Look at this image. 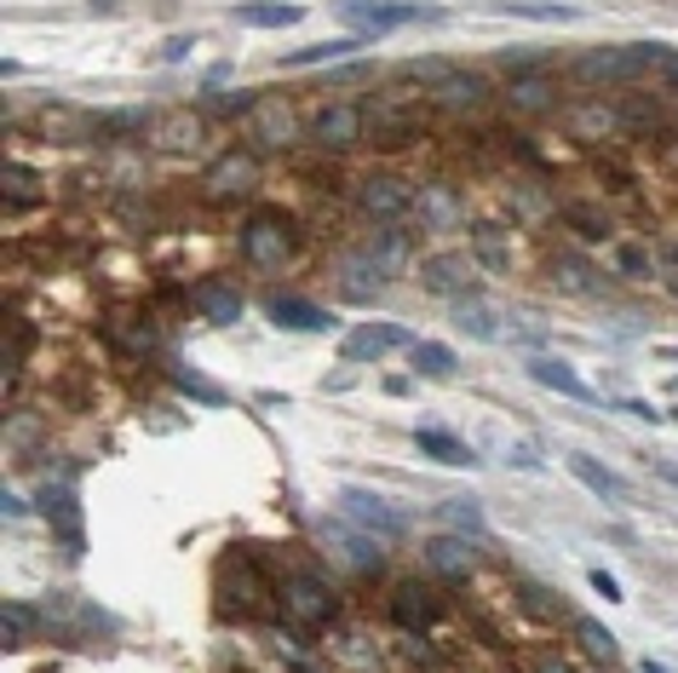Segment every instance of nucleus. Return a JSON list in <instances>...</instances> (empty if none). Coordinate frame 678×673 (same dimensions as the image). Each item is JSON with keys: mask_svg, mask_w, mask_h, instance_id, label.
<instances>
[{"mask_svg": "<svg viewBox=\"0 0 678 673\" xmlns=\"http://www.w3.org/2000/svg\"><path fill=\"white\" fill-rule=\"evenodd\" d=\"M391 352H414V334L403 329V322H357V329L340 340L345 363H380Z\"/></svg>", "mask_w": 678, "mask_h": 673, "instance_id": "1a4fd4ad", "label": "nucleus"}, {"mask_svg": "<svg viewBox=\"0 0 678 673\" xmlns=\"http://www.w3.org/2000/svg\"><path fill=\"white\" fill-rule=\"evenodd\" d=\"M569 224L581 236H610V219H604V208H569Z\"/></svg>", "mask_w": 678, "mask_h": 673, "instance_id": "4c0bfd02", "label": "nucleus"}, {"mask_svg": "<svg viewBox=\"0 0 678 673\" xmlns=\"http://www.w3.org/2000/svg\"><path fill=\"white\" fill-rule=\"evenodd\" d=\"M254 185H259V162H254V150H224V156L208 167V196H213V202L247 196Z\"/></svg>", "mask_w": 678, "mask_h": 673, "instance_id": "4468645a", "label": "nucleus"}, {"mask_svg": "<svg viewBox=\"0 0 678 673\" xmlns=\"http://www.w3.org/2000/svg\"><path fill=\"white\" fill-rule=\"evenodd\" d=\"M656 478H667V484L678 489V466H673V461H662V466H656Z\"/></svg>", "mask_w": 678, "mask_h": 673, "instance_id": "a18cd8bd", "label": "nucleus"}, {"mask_svg": "<svg viewBox=\"0 0 678 673\" xmlns=\"http://www.w3.org/2000/svg\"><path fill=\"white\" fill-rule=\"evenodd\" d=\"M592 593H604L610 605H615V598H621V582L610 576V570H592Z\"/></svg>", "mask_w": 678, "mask_h": 673, "instance_id": "37998d69", "label": "nucleus"}, {"mask_svg": "<svg viewBox=\"0 0 678 673\" xmlns=\"http://www.w3.org/2000/svg\"><path fill=\"white\" fill-rule=\"evenodd\" d=\"M236 18L247 30H293V23L305 18V7H293V0H242Z\"/></svg>", "mask_w": 678, "mask_h": 673, "instance_id": "393cba45", "label": "nucleus"}, {"mask_svg": "<svg viewBox=\"0 0 678 673\" xmlns=\"http://www.w3.org/2000/svg\"><path fill=\"white\" fill-rule=\"evenodd\" d=\"M265 317L276 322V329H293V334H322L334 322L322 306H311V299H299V294H270L265 299Z\"/></svg>", "mask_w": 678, "mask_h": 673, "instance_id": "f3484780", "label": "nucleus"}, {"mask_svg": "<svg viewBox=\"0 0 678 673\" xmlns=\"http://www.w3.org/2000/svg\"><path fill=\"white\" fill-rule=\"evenodd\" d=\"M357 208L374 224H403L420 208V190L409 179H397V173H368V179L357 185Z\"/></svg>", "mask_w": 678, "mask_h": 673, "instance_id": "39448f33", "label": "nucleus"}, {"mask_svg": "<svg viewBox=\"0 0 678 673\" xmlns=\"http://www.w3.org/2000/svg\"><path fill=\"white\" fill-rule=\"evenodd\" d=\"M0 190H7V208H35V202H41V190H35V179H30V167H7Z\"/></svg>", "mask_w": 678, "mask_h": 673, "instance_id": "c9c22d12", "label": "nucleus"}, {"mask_svg": "<svg viewBox=\"0 0 678 673\" xmlns=\"http://www.w3.org/2000/svg\"><path fill=\"white\" fill-rule=\"evenodd\" d=\"M564 133L581 144H598V139L621 133V110L610 98H575V104H564Z\"/></svg>", "mask_w": 678, "mask_h": 673, "instance_id": "ddd939ff", "label": "nucleus"}, {"mask_svg": "<svg viewBox=\"0 0 678 673\" xmlns=\"http://www.w3.org/2000/svg\"><path fill=\"white\" fill-rule=\"evenodd\" d=\"M425 564H432L437 576L460 582V576H471L477 547H471V536H437V541H425Z\"/></svg>", "mask_w": 678, "mask_h": 673, "instance_id": "a211bd4d", "label": "nucleus"}, {"mask_svg": "<svg viewBox=\"0 0 678 673\" xmlns=\"http://www.w3.org/2000/svg\"><path fill=\"white\" fill-rule=\"evenodd\" d=\"M386 616H391V628H403V633H432V621L443 616V605L420 576H403L386 598Z\"/></svg>", "mask_w": 678, "mask_h": 673, "instance_id": "9d476101", "label": "nucleus"}, {"mask_svg": "<svg viewBox=\"0 0 678 673\" xmlns=\"http://www.w3.org/2000/svg\"><path fill=\"white\" fill-rule=\"evenodd\" d=\"M305 139H311L316 150H329V156H345V150H357V144L368 139V128H363V110L351 104V98H340V104H322V110L311 115Z\"/></svg>", "mask_w": 678, "mask_h": 673, "instance_id": "0eeeda50", "label": "nucleus"}, {"mask_svg": "<svg viewBox=\"0 0 678 673\" xmlns=\"http://www.w3.org/2000/svg\"><path fill=\"white\" fill-rule=\"evenodd\" d=\"M673 46H656V41H638V46H587V53L569 58V81L575 87H604V81H638L644 69H662Z\"/></svg>", "mask_w": 678, "mask_h": 673, "instance_id": "f257e3e1", "label": "nucleus"}, {"mask_svg": "<svg viewBox=\"0 0 678 673\" xmlns=\"http://www.w3.org/2000/svg\"><path fill=\"white\" fill-rule=\"evenodd\" d=\"M552 283L569 288V294H587V288H598V271H587L581 254H558L552 260Z\"/></svg>", "mask_w": 678, "mask_h": 673, "instance_id": "f704fd0d", "label": "nucleus"}, {"mask_svg": "<svg viewBox=\"0 0 678 673\" xmlns=\"http://www.w3.org/2000/svg\"><path fill=\"white\" fill-rule=\"evenodd\" d=\"M276 605H282V616L293 621L299 633H316V628H329L334 610H340V598L334 587L316 576V570H293V576L276 582Z\"/></svg>", "mask_w": 678, "mask_h": 673, "instance_id": "7ed1b4c3", "label": "nucleus"}, {"mask_svg": "<svg viewBox=\"0 0 678 673\" xmlns=\"http://www.w3.org/2000/svg\"><path fill=\"white\" fill-rule=\"evenodd\" d=\"M41 512L64 523V541L69 547H81V512H75V495L69 489H41Z\"/></svg>", "mask_w": 678, "mask_h": 673, "instance_id": "c756f323", "label": "nucleus"}, {"mask_svg": "<svg viewBox=\"0 0 678 673\" xmlns=\"http://www.w3.org/2000/svg\"><path fill=\"white\" fill-rule=\"evenodd\" d=\"M368 35H334V41H316V46H299V53H288V64H329V58H345V53H357Z\"/></svg>", "mask_w": 678, "mask_h": 673, "instance_id": "72a5a7b5", "label": "nucleus"}, {"mask_svg": "<svg viewBox=\"0 0 678 673\" xmlns=\"http://www.w3.org/2000/svg\"><path fill=\"white\" fill-rule=\"evenodd\" d=\"M334 12L351 23L357 35H391V30H403V23H420V18H437V12H425V7H403V0H334Z\"/></svg>", "mask_w": 678, "mask_h": 673, "instance_id": "423d86ee", "label": "nucleus"}, {"mask_svg": "<svg viewBox=\"0 0 678 673\" xmlns=\"http://www.w3.org/2000/svg\"><path fill=\"white\" fill-rule=\"evenodd\" d=\"M569 472H575V478H581L592 495H598V501H633V489H626V478H621V472H610L604 461H592V455H581V449H575V455H569Z\"/></svg>", "mask_w": 678, "mask_h": 673, "instance_id": "6ab92c4d", "label": "nucleus"}, {"mask_svg": "<svg viewBox=\"0 0 678 673\" xmlns=\"http://www.w3.org/2000/svg\"><path fill=\"white\" fill-rule=\"evenodd\" d=\"M494 12L530 18V23H575V7H552V0H500Z\"/></svg>", "mask_w": 678, "mask_h": 673, "instance_id": "2f4dec72", "label": "nucleus"}, {"mask_svg": "<svg viewBox=\"0 0 678 673\" xmlns=\"http://www.w3.org/2000/svg\"><path fill=\"white\" fill-rule=\"evenodd\" d=\"M420 208H425V224H455L460 219V202L448 190H420Z\"/></svg>", "mask_w": 678, "mask_h": 673, "instance_id": "e433bc0d", "label": "nucleus"}, {"mask_svg": "<svg viewBox=\"0 0 678 673\" xmlns=\"http://www.w3.org/2000/svg\"><path fill=\"white\" fill-rule=\"evenodd\" d=\"M455 329L471 334V340H494V334H500V322H494V311L484 306V299L460 294V299H455Z\"/></svg>", "mask_w": 678, "mask_h": 673, "instance_id": "c85d7f7f", "label": "nucleus"}, {"mask_svg": "<svg viewBox=\"0 0 678 673\" xmlns=\"http://www.w3.org/2000/svg\"><path fill=\"white\" fill-rule=\"evenodd\" d=\"M621 133H638V139H656L662 133V121H667V110L656 104V98H644V92H633V98H621Z\"/></svg>", "mask_w": 678, "mask_h": 673, "instance_id": "bb28decb", "label": "nucleus"}, {"mask_svg": "<svg viewBox=\"0 0 678 673\" xmlns=\"http://www.w3.org/2000/svg\"><path fill=\"white\" fill-rule=\"evenodd\" d=\"M270 598H276V582H265L254 553H224V564H219V610L224 616L254 621V616H265Z\"/></svg>", "mask_w": 678, "mask_h": 673, "instance_id": "f03ea898", "label": "nucleus"}, {"mask_svg": "<svg viewBox=\"0 0 678 673\" xmlns=\"http://www.w3.org/2000/svg\"><path fill=\"white\" fill-rule=\"evenodd\" d=\"M340 507H345V518H357L374 536H403L409 530V518L391 501H380V495H368V489H340Z\"/></svg>", "mask_w": 678, "mask_h": 673, "instance_id": "2eb2a0df", "label": "nucleus"}, {"mask_svg": "<svg viewBox=\"0 0 678 673\" xmlns=\"http://www.w3.org/2000/svg\"><path fill=\"white\" fill-rule=\"evenodd\" d=\"M477 260H466V254H432L420 265V283L432 288V294H448V299H460V294H471L477 288V271H471Z\"/></svg>", "mask_w": 678, "mask_h": 673, "instance_id": "dca6fc26", "label": "nucleus"}, {"mask_svg": "<svg viewBox=\"0 0 678 673\" xmlns=\"http://www.w3.org/2000/svg\"><path fill=\"white\" fill-rule=\"evenodd\" d=\"M386 277H391V271L374 260V254H345V260L334 265V294L351 299V306H368V299H380Z\"/></svg>", "mask_w": 678, "mask_h": 673, "instance_id": "f8f14e48", "label": "nucleus"}, {"mask_svg": "<svg viewBox=\"0 0 678 673\" xmlns=\"http://www.w3.org/2000/svg\"><path fill=\"white\" fill-rule=\"evenodd\" d=\"M507 104L523 110V115H541V110L558 104V81H546V75H518L507 87Z\"/></svg>", "mask_w": 678, "mask_h": 673, "instance_id": "a878e982", "label": "nucleus"}, {"mask_svg": "<svg viewBox=\"0 0 678 673\" xmlns=\"http://www.w3.org/2000/svg\"><path fill=\"white\" fill-rule=\"evenodd\" d=\"M414 443H420L432 461H443V466H460V472H471V466H477V449H471L466 438H455V432H443V427H420V432H414Z\"/></svg>", "mask_w": 678, "mask_h": 673, "instance_id": "5701e85b", "label": "nucleus"}, {"mask_svg": "<svg viewBox=\"0 0 678 673\" xmlns=\"http://www.w3.org/2000/svg\"><path fill=\"white\" fill-rule=\"evenodd\" d=\"M190 311H202L208 322H236L242 317V288H231V283H196L190 288Z\"/></svg>", "mask_w": 678, "mask_h": 673, "instance_id": "4be33fe9", "label": "nucleus"}, {"mask_svg": "<svg viewBox=\"0 0 678 673\" xmlns=\"http://www.w3.org/2000/svg\"><path fill=\"white\" fill-rule=\"evenodd\" d=\"M530 374H535V380H541L546 391H564L569 404H598V391H592L569 363H558V357H530Z\"/></svg>", "mask_w": 678, "mask_h": 673, "instance_id": "412c9836", "label": "nucleus"}, {"mask_svg": "<svg viewBox=\"0 0 678 673\" xmlns=\"http://www.w3.org/2000/svg\"><path fill=\"white\" fill-rule=\"evenodd\" d=\"M662 81L678 92V53H667V64H662Z\"/></svg>", "mask_w": 678, "mask_h": 673, "instance_id": "c03bdc74", "label": "nucleus"}, {"mask_svg": "<svg viewBox=\"0 0 678 673\" xmlns=\"http://www.w3.org/2000/svg\"><path fill=\"white\" fill-rule=\"evenodd\" d=\"M575 639H581V651H587L592 662H604V668H615V662H621V644H615V633L604 628V621L581 616V621H575Z\"/></svg>", "mask_w": 678, "mask_h": 673, "instance_id": "cd10ccee", "label": "nucleus"}, {"mask_svg": "<svg viewBox=\"0 0 678 673\" xmlns=\"http://www.w3.org/2000/svg\"><path fill=\"white\" fill-rule=\"evenodd\" d=\"M30 610H23V605H7V616H0V628H7V644H18V639H30Z\"/></svg>", "mask_w": 678, "mask_h": 673, "instance_id": "ea45409f", "label": "nucleus"}, {"mask_svg": "<svg viewBox=\"0 0 678 673\" xmlns=\"http://www.w3.org/2000/svg\"><path fill=\"white\" fill-rule=\"evenodd\" d=\"M173 380H179V386H185L190 397H202V404H213V409L224 404V391H219V386H208L202 374H190V368H179V374H173Z\"/></svg>", "mask_w": 678, "mask_h": 673, "instance_id": "58836bf2", "label": "nucleus"}, {"mask_svg": "<svg viewBox=\"0 0 678 673\" xmlns=\"http://www.w3.org/2000/svg\"><path fill=\"white\" fill-rule=\"evenodd\" d=\"M414 368L432 374V380H455L460 363H455V352H448L443 340H420V345H414Z\"/></svg>", "mask_w": 678, "mask_h": 673, "instance_id": "473e14b6", "label": "nucleus"}, {"mask_svg": "<svg viewBox=\"0 0 678 673\" xmlns=\"http://www.w3.org/2000/svg\"><path fill=\"white\" fill-rule=\"evenodd\" d=\"M374 530H351V523H329V547L351 564V570H380L386 553H380V541H368Z\"/></svg>", "mask_w": 678, "mask_h": 673, "instance_id": "aec40b11", "label": "nucleus"}, {"mask_svg": "<svg viewBox=\"0 0 678 673\" xmlns=\"http://www.w3.org/2000/svg\"><path fill=\"white\" fill-rule=\"evenodd\" d=\"M443 518H455V523H466V530H484V512H477L471 501H448V507H443Z\"/></svg>", "mask_w": 678, "mask_h": 673, "instance_id": "79ce46f5", "label": "nucleus"}, {"mask_svg": "<svg viewBox=\"0 0 678 673\" xmlns=\"http://www.w3.org/2000/svg\"><path fill=\"white\" fill-rule=\"evenodd\" d=\"M610 265H615V277H626V283H644L649 271H656V254H649L644 242H615V247H610Z\"/></svg>", "mask_w": 678, "mask_h": 673, "instance_id": "7c9ffc66", "label": "nucleus"}, {"mask_svg": "<svg viewBox=\"0 0 678 673\" xmlns=\"http://www.w3.org/2000/svg\"><path fill=\"white\" fill-rule=\"evenodd\" d=\"M432 98L448 115H484L494 104V81L477 75V69H443V81L432 87Z\"/></svg>", "mask_w": 678, "mask_h": 673, "instance_id": "9b49d317", "label": "nucleus"}, {"mask_svg": "<svg viewBox=\"0 0 678 673\" xmlns=\"http://www.w3.org/2000/svg\"><path fill=\"white\" fill-rule=\"evenodd\" d=\"M149 144L167 150V156H190L202 144V121L196 115H167V121H149Z\"/></svg>", "mask_w": 678, "mask_h": 673, "instance_id": "b1692460", "label": "nucleus"}, {"mask_svg": "<svg viewBox=\"0 0 678 673\" xmlns=\"http://www.w3.org/2000/svg\"><path fill=\"white\" fill-rule=\"evenodd\" d=\"M242 260L254 271H282L293 260V224L282 213H247V224H242Z\"/></svg>", "mask_w": 678, "mask_h": 673, "instance_id": "20e7f679", "label": "nucleus"}, {"mask_svg": "<svg viewBox=\"0 0 678 673\" xmlns=\"http://www.w3.org/2000/svg\"><path fill=\"white\" fill-rule=\"evenodd\" d=\"M247 139L259 150H293L305 139V128H299L288 98H254V104H247Z\"/></svg>", "mask_w": 678, "mask_h": 673, "instance_id": "6e6552de", "label": "nucleus"}, {"mask_svg": "<svg viewBox=\"0 0 678 673\" xmlns=\"http://www.w3.org/2000/svg\"><path fill=\"white\" fill-rule=\"evenodd\" d=\"M673 420H678V409H673Z\"/></svg>", "mask_w": 678, "mask_h": 673, "instance_id": "49530a36", "label": "nucleus"}, {"mask_svg": "<svg viewBox=\"0 0 678 673\" xmlns=\"http://www.w3.org/2000/svg\"><path fill=\"white\" fill-rule=\"evenodd\" d=\"M518 598H523V610H530V616H558V605H552L535 582H518Z\"/></svg>", "mask_w": 678, "mask_h": 673, "instance_id": "a19ab883", "label": "nucleus"}]
</instances>
